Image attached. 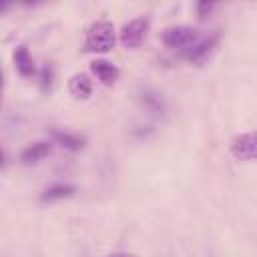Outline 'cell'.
<instances>
[{
    "mask_svg": "<svg viewBox=\"0 0 257 257\" xmlns=\"http://www.w3.org/2000/svg\"><path fill=\"white\" fill-rule=\"evenodd\" d=\"M116 28L110 20H96L86 28L82 52L86 54H106L116 44Z\"/></svg>",
    "mask_w": 257,
    "mask_h": 257,
    "instance_id": "obj_1",
    "label": "cell"
},
{
    "mask_svg": "<svg viewBox=\"0 0 257 257\" xmlns=\"http://www.w3.org/2000/svg\"><path fill=\"white\" fill-rule=\"evenodd\" d=\"M149 28H151V18L145 14V16H137V18H131L128 22H124L118 30V42L122 44V48L126 50H135L139 46H143L147 34H149Z\"/></svg>",
    "mask_w": 257,
    "mask_h": 257,
    "instance_id": "obj_2",
    "label": "cell"
},
{
    "mask_svg": "<svg viewBox=\"0 0 257 257\" xmlns=\"http://www.w3.org/2000/svg\"><path fill=\"white\" fill-rule=\"evenodd\" d=\"M229 151L237 161H243V163L257 161V131H249V133L237 135L231 141Z\"/></svg>",
    "mask_w": 257,
    "mask_h": 257,
    "instance_id": "obj_3",
    "label": "cell"
},
{
    "mask_svg": "<svg viewBox=\"0 0 257 257\" xmlns=\"http://www.w3.org/2000/svg\"><path fill=\"white\" fill-rule=\"evenodd\" d=\"M195 38H197V30L193 26H189V24H173V26H167L161 32V40L169 48H185V46H191Z\"/></svg>",
    "mask_w": 257,
    "mask_h": 257,
    "instance_id": "obj_4",
    "label": "cell"
},
{
    "mask_svg": "<svg viewBox=\"0 0 257 257\" xmlns=\"http://www.w3.org/2000/svg\"><path fill=\"white\" fill-rule=\"evenodd\" d=\"M219 40H221V32H213V34L205 36V38H203V40H199L197 44H191V46H189V50H185V58H187L189 62L203 64V62L211 56V52L217 48Z\"/></svg>",
    "mask_w": 257,
    "mask_h": 257,
    "instance_id": "obj_5",
    "label": "cell"
},
{
    "mask_svg": "<svg viewBox=\"0 0 257 257\" xmlns=\"http://www.w3.org/2000/svg\"><path fill=\"white\" fill-rule=\"evenodd\" d=\"M88 68H90L92 76H96V80L100 84H104V86L116 84V80L120 76V68L116 64H112L110 60H106V58H94V60H90Z\"/></svg>",
    "mask_w": 257,
    "mask_h": 257,
    "instance_id": "obj_6",
    "label": "cell"
},
{
    "mask_svg": "<svg viewBox=\"0 0 257 257\" xmlns=\"http://www.w3.org/2000/svg\"><path fill=\"white\" fill-rule=\"evenodd\" d=\"M12 62H14V68H16V72L20 76L30 78V76L36 74V64H34V58H32V54H30V50H28L26 44L14 46V50H12Z\"/></svg>",
    "mask_w": 257,
    "mask_h": 257,
    "instance_id": "obj_7",
    "label": "cell"
},
{
    "mask_svg": "<svg viewBox=\"0 0 257 257\" xmlns=\"http://www.w3.org/2000/svg\"><path fill=\"white\" fill-rule=\"evenodd\" d=\"M50 151H52V141H36V143H32V145L24 147V149L20 151V157H18V159H20L22 165H36V163H40L44 157H48Z\"/></svg>",
    "mask_w": 257,
    "mask_h": 257,
    "instance_id": "obj_8",
    "label": "cell"
},
{
    "mask_svg": "<svg viewBox=\"0 0 257 257\" xmlns=\"http://www.w3.org/2000/svg\"><path fill=\"white\" fill-rule=\"evenodd\" d=\"M50 137L56 145H60L62 149L70 151V153H78L86 147V137L82 135H76V133H68V131H58V128H52L50 131Z\"/></svg>",
    "mask_w": 257,
    "mask_h": 257,
    "instance_id": "obj_9",
    "label": "cell"
},
{
    "mask_svg": "<svg viewBox=\"0 0 257 257\" xmlns=\"http://www.w3.org/2000/svg\"><path fill=\"white\" fill-rule=\"evenodd\" d=\"M68 92L76 100H88L92 94V80L86 72H76L68 78Z\"/></svg>",
    "mask_w": 257,
    "mask_h": 257,
    "instance_id": "obj_10",
    "label": "cell"
},
{
    "mask_svg": "<svg viewBox=\"0 0 257 257\" xmlns=\"http://www.w3.org/2000/svg\"><path fill=\"white\" fill-rule=\"evenodd\" d=\"M139 102L147 112H151L155 116L165 114V98L161 92H157L153 88H141L139 90Z\"/></svg>",
    "mask_w": 257,
    "mask_h": 257,
    "instance_id": "obj_11",
    "label": "cell"
},
{
    "mask_svg": "<svg viewBox=\"0 0 257 257\" xmlns=\"http://www.w3.org/2000/svg\"><path fill=\"white\" fill-rule=\"evenodd\" d=\"M76 187L70 183H54L50 187H46L40 193V201L42 203H54V201H62V199H70L74 197Z\"/></svg>",
    "mask_w": 257,
    "mask_h": 257,
    "instance_id": "obj_12",
    "label": "cell"
},
{
    "mask_svg": "<svg viewBox=\"0 0 257 257\" xmlns=\"http://www.w3.org/2000/svg\"><path fill=\"white\" fill-rule=\"evenodd\" d=\"M52 82H54V68H52V64L46 62L40 68V90L42 92H48L52 88Z\"/></svg>",
    "mask_w": 257,
    "mask_h": 257,
    "instance_id": "obj_13",
    "label": "cell"
},
{
    "mask_svg": "<svg viewBox=\"0 0 257 257\" xmlns=\"http://www.w3.org/2000/svg\"><path fill=\"white\" fill-rule=\"evenodd\" d=\"M215 2H197V16L201 18V20H205L213 10H215Z\"/></svg>",
    "mask_w": 257,
    "mask_h": 257,
    "instance_id": "obj_14",
    "label": "cell"
},
{
    "mask_svg": "<svg viewBox=\"0 0 257 257\" xmlns=\"http://www.w3.org/2000/svg\"><path fill=\"white\" fill-rule=\"evenodd\" d=\"M108 257H137V255H133V253H124V251H118V253H110Z\"/></svg>",
    "mask_w": 257,
    "mask_h": 257,
    "instance_id": "obj_15",
    "label": "cell"
}]
</instances>
